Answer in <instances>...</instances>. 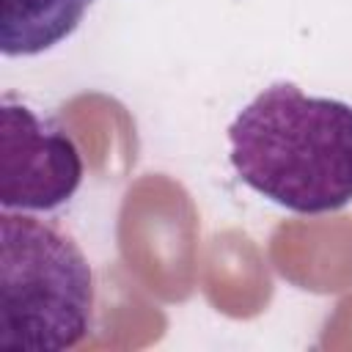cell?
I'll list each match as a JSON object with an SVG mask.
<instances>
[{
	"label": "cell",
	"instance_id": "3",
	"mask_svg": "<svg viewBox=\"0 0 352 352\" xmlns=\"http://www.w3.org/2000/svg\"><path fill=\"white\" fill-rule=\"evenodd\" d=\"M82 182V154L55 121L36 116L8 94L0 104V206L52 212Z\"/></svg>",
	"mask_w": 352,
	"mask_h": 352
},
{
	"label": "cell",
	"instance_id": "4",
	"mask_svg": "<svg viewBox=\"0 0 352 352\" xmlns=\"http://www.w3.org/2000/svg\"><path fill=\"white\" fill-rule=\"evenodd\" d=\"M94 0H0L3 55H38L60 44Z\"/></svg>",
	"mask_w": 352,
	"mask_h": 352
},
{
	"label": "cell",
	"instance_id": "1",
	"mask_svg": "<svg viewBox=\"0 0 352 352\" xmlns=\"http://www.w3.org/2000/svg\"><path fill=\"white\" fill-rule=\"evenodd\" d=\"M231 165L258 195L297 214L352 201V107L272 82L228 126Z\"/></svg>",
	"mask_w": 352,
	"mask_h": 352
},
{
	"label": "cell",
	"instance_id": "2",
	"mask_svg": "<svg viewBox=\"0 0 352 352\" xmlns=\"http://www.w3.org/2000/svg\"><path fill=\"white\" fill-rule=\"evenodd\" d=\"M94 272L80 245L30 212H0V352H66L94 322Z\"/></svg>",
	"mask_w": 352,
	"mask_h": 352
}]
</instances>
